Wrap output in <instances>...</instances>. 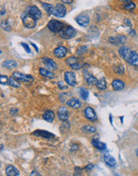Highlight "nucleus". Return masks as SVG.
Here are the masks:
<instances>
[{
  "label": "nucleus",
  "mask_w": 138,
  "mask_h": 176,
  "mask_svg": "<svg viewBox=\"0 0 138 176\" xmlns=\"http://www.w3.org/2000/svg\"><path fill=\"white\" fill-rule=\"evenodd\" d=\"M79 94H80V96H81V98H82V99L83 100H87L89 98V91H87L86 89H85V88H81L79 91Z\"/></svg>",
  "instance_id": "26"
},
{
  "label": "nucleus",
  "mask_w": 138,
  "mask_h": 176,
  "mask_svg": "<svg viewBox=\"0 0 138 176\" xmlns=\"http://www.w3.org/2000/svg\"><path fill=\"white\" fill-rule=\"evenodd\" d=\"M58 85L59 88H61L62 90V89H66V88H67V85L65 84V83H63V82H58Z\"/></svg>",
  "instance_id": "32"
},
{
  "label": "nucleus",
  "mask_w": 138,
  "mask_h": 176,
  "mask_svg": "<svg viewBox=\"0 0 138 176\" xmlns=\"http://www.w3.org/2000/svg\"><path fill=\"white\" fill-rule=\"evenodd\" d=\"M22 46H23V47H24V49H25L26 51H27V53H30V50L29 47H28L27 45L26 44V43H22Z\"/></svg>",
  "instance_id": "33"
},
{
  "label": "nucleus",
  "mask_w": 138,
  "mask_h": 176,
  "mask_svg": "<svg viewBox=\"0 0 138 176\" xmlns=\"http://www.w3.org/2000/svg\"><path fill=\"white\" fill-rule=\"evenodd\" d=\"M34 174H36V175H40V174H38V172H32L31 174H30V175H34Z\"/></svg>",
  "instance_id": "35"
},
{
  "label": "nucleus",
  "mask_w": 138,
  "mask_h": 176,
  "mask_svg": "<svg viewBox=\"0 0 138 176\" xmlns=\"http://www.w3.org/2000/svg\"><path fill=\"white\" fill-rule=\"evenodd\" d=\"M109 41L110 43H113V44L115 45L124 44V43H126V38L125 36H122V35H119V36L117 37H110Z\"/></svg>",
  "instance_id": "16"
},
{
  "label": "nucleus",
  "mask_w": 138,
  "mask_h": 176,
  "mask_svg": "<svg viewBox=\"0 0 138 176\" xmlns=\"http://www.w3.org/2000/svg\"><path fill=\"white\" fill-rule=\"evenodd\" d=\"M85 115L86 117L89 120H91V121H94L97 119V115L95 111L94 110V109L90 106H88L85 109Z\"/></svg>",
  "instance_id": "13"
},
{
  "label": "nucleus",
  "mask_w": 138,
  "mask_h": 176,
  "mask_svg": "<svg viewBox=\"0 0 138 176\" xmlns=\"http://www.w3.org/2000/svg\"><path fill=\"white\" fill-rule=\"evenodd\" d=\"M119 54L127 63L133 66H138V55L136 51H131L128 47L122 46L119 49Z\"/></svg>",
  "instance_id": "1"
},
{
  "label": "nucleus",
  "mask_w": 138,
  "mask_h": 176,
  "mask_svg": "<svg viewBox=\"0 0 138 176\" xmlns=\"http://www.w3.org/2000/svg\"><path fill=\"white\" fill-rule=\"evenodd\" d=\"M2 65L6 68L13 69V68H15L17 66V63L15 61H13V60H6V61L3 62Z\"/></svg>",
  "instance_id": "24"
},
{
  "label": "nucleus",
  "mask_w": 138,
  "mask_h": 176,
  "mask_svg": "<svg viewBox=\"0 0 138 176\" xmlns=\"http://www.w3.org/2000/svg\"><path fill=\"white\" fill-rule=\"evenodd\" d=\"M6 175L8 176H19V171L16 167H13V166H7L6 168Z\"/></svg>",
  "instance_id": "17"
},
{
  "label": "nucleus",
  "mask_w": 138,
  "mask_h": 176,
  "mask_svg": "<svg viewBox=\"0 0 138 176\" xmlns=\"http://www.w3.org/2000/svg\"><path fill=\"white\" fill-rule=\"evenodd\" d=\"M77 63V59L75 57H70L68 59H67L66 61V63L69 65V66H70V65H72V64H74V63Z\"/></svg>",
  "instance_id": "29"
},
{
  "label": "nucleus",
  "mask_w": 138,
  "mask_h": 176,
  "mask_svg": "<svg viewBox=\"0 0 138 176\" xmlns=\"http://www.w3.org/2000/svg\"><path fill=\"white\" fill-rule=\"evenodd\" d=\"M0 82H1V84H6V83L9 82V79L6 75H1L0 76Z\"/></svg>",
  "instance_id": "30"
},
{
  "label": "nucleus",
  "mask_w": 138,
  "mask_h": 176,
  "mask_svg": "<svg viewBox=\"0 0 138 176\" xmlns=\"http://www.w3.org/2000/svg\"><path fill=\"white\" fill-rule=\"evenodd\" d=\"M121 2H124V8L127 11H131L136 6L135 3L133 2L132 0H121Z\"/></svg>",
  "instance_id": "21"
},
{
  "label": "nucleus",
  "mask_w": 138,
  "mask_h": 176,
  "mask_svg": "<svg viewBox=\"0 0 138 176\" xmlns=\"http://www.w3.org/2000/svg\"><path fill=\"white\" fill-rule=\"evenodd\" d=\"M92 145L94 147H96L97 149H99V150H105V149H106V144L102 142H100L99 140L93 139Z\"/></svg>",
  "instance_id": "23"
},
{
  "label": "nucleus",
  "mask_w": 138,
  "mask_h": 176,
  "mask_svg": "<svg viewBox=\"0 0 138 176\" xmlns=\"http://www.w3.org/2000/svg\"><path fill=\"white\" fill-rule=\"evenodd\" d=\"M60 36L65 39H70L76 35V31L72 27L68 25L63 26L62 30L59 32Z\"/></svg>",
  "instance_id": "4"
},
{
  "label": "nucleus",
  "mask_w": 138,
  "mask_h": 176,
  "mask_svg": "<svg viewBox=\"0 0 138 176\" xmlns=\"http://www.w3.org/2000/svg\"><path fill=\"white\" fill-rule=\"evenodd\" d=\"M8 83L11 86L14 87H20V83H19V81L17 80L16 79H15L14 77H11L10 79H9V82Z\"/></svg>",
  "instance_id": "28"
},
{
  "label": "nucleus",
  "mask_w": 138,
  "mask_h": 176,
  "mask_svg": "<svg viewBox=\"0 0 138 176\" xmlns=\"http://www.w3.org/2000/svg\"><path fill=\"white\" fill-rule=\"evenodd\" d=\"M54 54L57 58L62 59V58L65 57L67 54V49L64 47H57L54 51Z\"/></svg>",
  "instance_id": "14"
},
{
  "label": "nucleus",
  "mask_w": 138,
  "mask_h": 176,
  "mask_svg": "<svg viewBox=\"0 0 138 176\" xmlns=\"http://www.w3.org/2000/svg\"><path fill=\"white\" fill-rule=\"evenodd\" d=\"M69 66H70L72 69H74V70H78V69H80V68L82 67L81 64H79L78 63H74V64H72V65H70Z\"/></svg>",
  "instance_id": "31"
},
{
  "label": "nucleus",
  "mask_w": 138,
  "mask_h": 176,
  "mask_svg": "<svg viewBox=\"0 0 138 176\" xmlns=\"http://www.w3.org/2000/svg\"><path fill=\"white\" fill-rule=\"evenodd\" d=\"M65 77V83H67V85L71 86V87H74L76 85V77L74 73L71 72V71H66L64 74Z\"/></svg>",
  "instance_id": "7"
},
{
  "label": "nucleus",
  "mask_w": 138,
  "mask_h": 176,
  "mask_svg": "<svg viewBox=\"0 0 138 176\" xmlns=\"http://www.w3.org/2000/svg\"><path fill=\"white\" fill-rule=\"evenodd\" d=\"M26 11H27L30 14H31L32 15H34V16L36 18V19H40L41 17H42V12H41L39 9L35 6H27Z\"/></svg>",
  "instance_id": "9"
},
{
  "label": "nucleus",
  "mask_w": 138,
  "mask_h": 176,
  "mask_svg": "<svg viewBox=\"0 0 138 176\" xmlns=\"http://www.w3.org/2000/svg\"><path fill=\"white\" fill-rule=\"evenodd\" d=\"M21 19L23 23V25L25 26L26 27L32 29V28L35 27L36 25H37L36 18L34 15H32L31 14L27 12V11H25V12H23L22 14Z\"/></svg>",
  "instance_id": "3"
},
{
  "label": "nucleus",
  "mask_w": 138,
  "mask_h": 176,
  "mask_svg": "<svg viewBox=\"0 0 138 176\" xmlns=\"http://www.w3.org/2000/svg\"><path fill=\"white\" fill-rule=\"evenodd\" d=\"M104 160H105V163L107 165L109 166V167H115L116 164H117L115 159L109 155H105V156H104Z\"/></svg>",
  "instance_id": "20"
},
{
  "label": "nucleus",
  "mask_w": 138,
  "mask_h": 176,
  "mask_svg": "<svg viewBox=\"0 0 138 176\" xmlns=\"http://www.w3.org/2000/svg\"><path fill=\"white\" fill-rule=\"evenodd\" d=\"M42 61L45 66H46V67H48V69H50V70H53L58 69V66H57V64L55 63V62L53 61L52 59H50V58L43 57L42 58Z\"/></svg>",
  "instance_id": "11"
},
{
  "label": "nucleus",
  "mask_w": 138,
  "mask_h": 176,
  "mask_svg": "<svg viewBox=\"0 0 138 176\" xmlns=\"http://www.w3.org/2000/svg\"><path fill=\"white\" fill-rule=\"evenodd\" d=\"M83 75L85 79L86 80V82L90 84V85H97V79L94 77L91 74L88 72V71H86V70H84L83 71Z\"/></svg>",
  "instance_id": "12"
},
{
  "label": "nucleus",
  "mask_w": 138,
  "mask_h": 176,
  "mask_svg": "<svg viewBox=\"0 0 138 176\" xmlns=\"http://www.w3.org/2000/svg\"><path fill=\"white\" fill-rule=\"evenodd\" d=\"M97 88L101 91H104V90L106 89V82H105V79L104 78H101L99 81H97Z\"/></svg>",
  "instance_id": "25"
},
{
  "label": "nucleus",
  "mask_w": 138,
  "mask_h": 176,
  "mask_svg": "<svg viewBox=\"0 0 138 176\" xmlns=\"http://www.w3.org/2000/svg\"><path fill=\"white\" fill-rule=\"evenodd\" d=\"M42 117H43L44 120H46V122L52 123L54 121V119H55V113L51 111V110H47V111H46L43 114Z\"/></svg>",
  "instance_id": "19"
},
{
  "label": "nucleus",
  "mask_w": 138,
  "mask_h": 176,
  "mask_svg": "<svg viewBox=\"0 0 138 176\" xmlns=\"http://www.w3.org/2000/svg\"><path fill=\"white\" fill-rule=\"evenodd\" d=\"M43 8L46 10L47 13H50L51 15L57 16V17L62 18L64 17L66 14V8L64 5L61 3H58L56 6H53L48 3H42Z\"/></svg>",
  "instance_id": "2"
},
{
  "label": "nucleus",
  "mask_w": 138,
  "mask_h": 176,
  "mask_svg": "<svg viewBox=\"0 0 138 176\" xmlns=\"http://www.w3.org/2000/svg\"><path fill=\"white\" fill-rule=\"evenodd\" d=\"M39 72L42 76L46 77V78H49V79H54L55 77V74L54 73L50 71V70H46V69H44V68H40Z\"/></svg>",
  "instance_id": "22"
},
{
  "label": "nucleus",
  "mask_w": 138,
  "mask_h": 176,
  "mask_svg": "<svg viewBox=\"0 0 138 176\" xmlns=\"http://www.w3.org/2000/svg\"><path fill=\"white\" fill-rule=\"evenodd\" d=\"M63 2H65V3H68V4H69V3H72V2H73V0H62Z\"/></svg>",
  "instance_id": "34"
},
{
  "label": "nucleus",
  "mask_w": 138,
  "mask_h": 176,
  "mask_svg": "<svg viewBox=\"0 0 138 176\" xmlns=\"http://www.w3.org/2000/svg\"><path fill=\"white\" fill-rule=\"evenodd\" d=\"M82 130H83V131L86 132V133H95V132L97 131L96 128H94V127H93V126L90 125L83 127Z\"/></svg>",
  "instance_id": "27"
},
{
  "label": "nucleus",
  "mask_w": 138,
  "mask_h": 176,
  "mask_svg": "<svg viewBox=\"0 0 138 176\" xmlns=\"http://www.w3.org/2000/svg\"><path fill=\"white\" fill-rule=\"evenodd\" d=\"M58 116L62 121H66L69 119V111L65 106H61L58 110Z\"/></svg>",
  "instance_id": "8"
},
{
  "label": "nucleus",
  "mask_w": 138,
  "mask_h": 176,
  "mask_svg": "<svg viewBox=\"0 0 138 176\" xmlns=\"http://www.w3.org/2000/svg\"><path fill=\"white\" fill-rule=\"evenodd\" d=\"M136 155H137V157H138V148L136 149Z\"/></svg>",
  "instance_id": "36"
},
{
  "label": "nucleus",
  "mask_w": 138,
  "mask_h": 176,
  "mask_svg": "<svg viewBox=\"0 0 138 176\" xmlns=\"http://www.w3.org/2000/svg\"><path fill=\"white\" fill-rule=\"evenodd\" d=\"M63 27V24L61 22L58 21V20H51V21L49 22L48 23V28L52 32H60V31L62 30V28Z\"/></svg>",
  "instance_id": "6"
},
{
  "label": "nucleus",
  "mask_w": 138,
  "mask_h": 176,
  "mask_svg": "<svg viewBox=\"0 0 138 176\" xmlns=\"http://www.w3.org/2000/svg\"><path fill=\"white\" fill-rule=\"evenodd\" d=\"M66 105L73 109H78L82 106V102L77 99H70L66 102Z\"/></svg>",
  "instance_id": "15"
},
{
  "label": "nucleus",
  "mask_w": 138,
  "mask_h": 176,
  "mask_svg": "<svg viewBox=\"0 0 138 176\" xmlns=\"http://www.w3.org/2000/svg\"><path fill=\"white\" fill-rule=\"evenodd\" d=\"M76 21L77 23L82 27H87L90 23V19L87 15H80L76 18Z\"/></svg>",
  "instance_id": "10"
},
{
  "label": "nucleus",
  "mask_w": 138,
  "mask_h": 176,
  "mask_svg": "<svg viewBox=\"0 0 138 176\" xmlns=\"http://www.w3.org/2000/svg\"><path fill=\"white\" fill-rule=\"evenodd\" d=\"M112 86L115 91H122L125 87V83H124L123 81L120 80V79H115V80L113 81Z\"/></svg>",
  "instance_id": "18"
},
{
  "label": "nucleus",
  "mask_w": 138,
  "mask_h": 176,
  "mask_svg": "<svg viewBox=\"0 0 138 176\" xmlns=\"http://www.w3.org/2000/svg\"><path fill=\"white\" fill-rule=\"evenodd\" d=\"M12 76L18 81L23 82V83H30L34 82V78L31 75H29V74H22L20 72H14L12 74Z\"/></svg>",
  "instance_id": "5"
}]
</instances>
